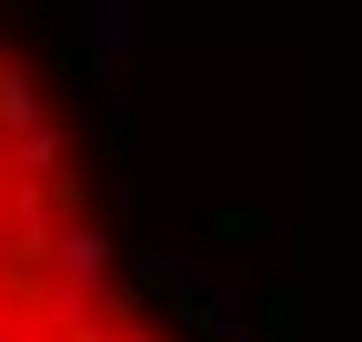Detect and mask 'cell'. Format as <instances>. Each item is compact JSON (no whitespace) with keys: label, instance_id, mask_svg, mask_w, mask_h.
<instances>
[{"label":"cell","instance_id":"cell-1","mask_svg":"<svg viewBox=\"0 0 362 342\" xmlns=\"http://www.w3.org/2000/svg\"><path fill=\"white\" fill-rule=\"evenodd\" d=\"M30 322H40V312H30V302H21V292H11V272H0V342H21Z\"/></svg>","mask_w":362,"mask_h":342}]
</instances>
